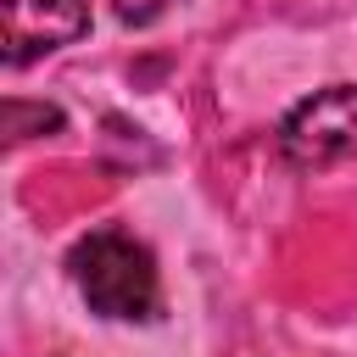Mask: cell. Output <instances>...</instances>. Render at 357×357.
<instances>
[{"label": "cell", "mask_w": 357, "mask_h": 357, "mask_svg": "<svg viewBox=\"0 0 357 357\" xmlns=\"http://www.w3.org/2000/svg\"><path fill=\"white\" fill-rule=\"evenodd\" d=\"M89 28V0H0V45L6 67H28Z\"/></svg>", "instance_id": "3957f363"}, {"label": "cell", "mask_w": 357, "mask_h": 357, "mask_svg": "<svg viewBox=\"0 0 357 357\" xmlns=\"http://www.w3.org/2000/svg\"><path fill=\"white\" fill-rule=\"evenodd\" d=\"M279 151L301 173L351 162L357 156V84H329V89L307 95L279 123Z\"/></svg>", "instance_id": "7a4b0ae2"}, {"label": "cell", "mask_w": 357, "mask_h": 357, "mask_svg": "<svg viewBox=\"0 0 357 357\" xmlns=\"http://www.w3.org/2000/svg\"><path fill=\"white\" fill-rule=\"evenodd\" d=\"M73 284L78 296L89 301V312L112 318V324H145L162 312V279H156V257L145 240H134L128 229L106 223V229H89L73 257Z\"/></svg>", "instance_id": "6da1fadb"}, {"label": "cell", "mask_w": 357, "mask_h": 357, "mask_svg": "<svg viewBox=\"0 0 357 357\" xmlns=\"http://www.w3.org/2000/svg\"><path fill=\"white\" fill-rule=\"evenodd\" d=\"M173 0H112V11L123 17V22H134V28H145V22H156L162 11H167Z\"/></svg>", "instance_id": "277c9868"}]
</instances>
